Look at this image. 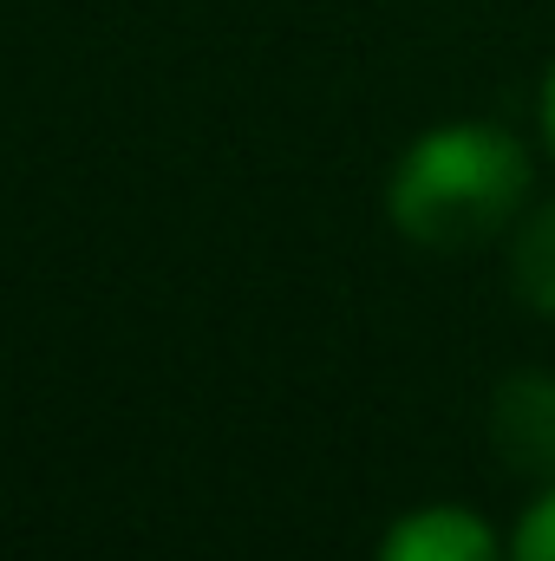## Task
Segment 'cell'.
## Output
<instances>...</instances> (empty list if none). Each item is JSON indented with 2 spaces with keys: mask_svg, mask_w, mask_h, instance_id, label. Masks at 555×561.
Here are the masks:
<instances>
[{
  "mask_svg": "<svg viewBox=\"0 0 555 561\" xmlns=\"http://www.w3.org/2000/svg\"><path fill=\"white\" fill-rule=\"evenodd\" d=\"M536 125H543V144H550V157H555V59H550V72H543V92H536Z\"/></svg>",
  "mask_w": 555,
  "mask_h": 561,
  "instance_id": "cell-6",
  "label": "cell"
},
{
  "mask_svg": "<svg viewBox=\"0 0 555 561\" xmlns=\"http://www.w3.org/2000/svg\"><path fill=\"white\" fill-rule=\"evenodd\" d=\"M490 450L510 477L523 483H555V373L517 366L490 392Z\"/></svg>",
  "mask_w": 555,
  "mask_h": 561,
  "instance_id": "cell-2",
  "label": "cell"
},
{
  "mask_svg": "<svg viewBox=\"0 0 555 561\" xmlns=\"http://www.w3.org/2000/svg\"><path fill=\"white\" fill-rule=\"evenodd\" d=\"M373 561H510V536H497L464 503H424L380 536Z\"/></svg>",
  "mask_w": 555,
  "mask_h": 561,
  "instance_id": "cell-3",
  "label": "cell"
},
{
  "mask_svg": "<svg viewBox=\"0 0 555 561\" xmlns=\"http://www.w3.org/2000/svg\"><path fill=\"white\" fill-rule=\"evenodd\" d=\"M510 561H555V483L536 490V503L510 529Z\"/></svg>",
  "mask_w": 555,
  "mask_h": 561,
  "instance_id": "cell-5",
  "label": "cell"
},
{
  "mask_svg": "<svg viewBox=\"0 0 555 561\" xmlns=\"http://www.w3.org/2000/svg\"><path fill=\"white\" fill-rule=\"evenodd\" d=\"M510 287L536 320H555V203H536V209L517 216V229H510Z\"/></svg>",
  "mask_w": 555,
  "mask_h": 561,
  "instance_id": "cell-4",
  "label": "cell"
},
{
  "mask_svg": "<svg viewBox=\"0 0 555 561\" xmlns=\"http://www.w3.org/2000/svg\"><path fill=\"white\" fill-rule=\"evenodd\" d=\"M530 203V150L503 125L451 118L418 131L386 176V222L431 255H464L517 229Z\"/></svg>",
  "mask_w": 555,
  "mask_h": 561,
  "instance_id": "cell-1",
  "label": "cell"
}]
</instances>
